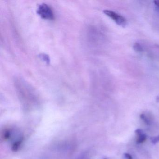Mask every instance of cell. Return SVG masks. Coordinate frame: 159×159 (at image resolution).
<instances>
[{
    "mask_svg": "<svg viewBox=\"0 0 159 159\" xmlns=\"http://www.w3.org/2000/svg\"><path fill=\"white\" fill-rule=\"evenodd\" d=\"M37 13L43 19L53 20L54 19V15L52 9L46 4H42L39 6Z\"/></svg>",
    "mask_w": 159,
    "mask_h": 159,
    "instance_id": "obj_1",
    "label": "cell"
},
{
    "mask_svg": "<svg viewBox=\"0 0 159 159\" xmlns=\"http://www.w3.org/2000/svg\"><path fill=\"white\" fill-rule=\"evenodd\" d=\"M103 12L107 16L113 20L117 25L122 26L125 25L126 24V20L125 18L121 16L116 13L112 11H108V10H105L103 11Z\"/></svg>",
    "mask_w": 159,
    "mask_h": 159,
    "instance_id": "obj_2",
    "label": "cell"
},
{
    "mask_svg": "<svg viewBox=\"0 0 159 159\" xmlns=\"http://www.w3.org/2000/svg\"><path fill=\"white\" fill-rule=\"evenodd\" d=\"M147 136L145 134L138 136L137 139L136 140V143L138 144L143 143L147 139Z\"/></svg>",
    "mask_w": 159,
    "mask_h": 159,
    "instance_id": "obj_3",
    "label": "cell"
},
{
    "mask_svg": "<svg viewBox=\"0 0 159 159\" xmlns=\"http://www.w3.org/2000/svg\"><path fill=\"white\" fill-rule=\"evenodd\" d=\"M134 50L136 52H142L143 51V48L140 44L138 43H135L134 44L133 46Z\"/></svg>",
    "mask_w": 159,
    "mask_h": 159,
    "instance_id": "obj_4",
    "label": "cell"
},
{
    "mask_svg": "<svg viewBox=\"0 0 159 159\" xmlns=\"http://www.w3.org/2000/svg\"><path fill=\"white\" fill-rule=\"evenodd\" d=\"M140 118L144 121V122L146 124L148 125H150L151 122L146 117V115L144 114H141V115H140Z\"/></svg>",
    "mask_w": 159,
    "mask_h": 159,
    "instance_id": "obj_5",
    "label": "cell"
},
{
    "mask_svg": "<svg viewBox=\"0 0 159 159\" xmlns=\"http://www.w3.org/2000/svg\"><path fill=\"white\" fill-rule=\"evenodd\" d=\"M151 141L153 144H156L159 142V135L156 137H152L150 138Z\"/></svg>",
    "mask_w": 159,
    "mask_h": 159,
    "instance_id": "obj_6",
    "label": "cell"
},
{
    "mask_svg": "<svg viewBox=\"0 0 159 159\" xmlns=\"http://www.w3.org/2000/svg\"><path fill=\"white\" fill-rule=\"evenodd\" d=\"M135 133L137 135V136L141 135L143 134H144L143 130L141 129H137V130H136L135 131Z\"/></svg>",
    "mask_w": 159,
    "mask_h": 159,
    "instance_id": "obj_7",
    "label": "cell"
},
{
    "mask_svg": "<svg viewBox=\"0 0 159 159\" xmlns=\"http://www.w3.org/2000/svg\"><path fill=\"white\" fill-rule=\"evenodd\" d=\"M124 155L125 157L126 158V159H133L132 156H131L130 154H129V153H125L124 154Z\"/></svg>",
    "mask_w": 159,
    "mask_h": 159,
    "instance_id": "obj_8",
    "label": "cell"
},
{
    "mask_svg": "<svg viewBox=\"0 0 159 159\" xmlns=\"http://www.w3.org/2000/svg\"><path fill=\"white\" fill-rule=\"evenodd\" d=\"M153 2H154V4L156 5V7L159 9V1H154Z\"/></svg>",
    "mask_w": 159,
    "mask_h": 159,
    "instance_id": "obj_9",
    "label": "cell"
},
{
    "mask_svg": "<svg viewBox=\"0 0 159 159\" xmlns=\"http://www.w3.org/2000/svg\"></svg>",
    "mask_w": 159,
    "mask_h": 159,
    "instance_id": "obj_10",
    "label": "cell"
}]
</instances>
